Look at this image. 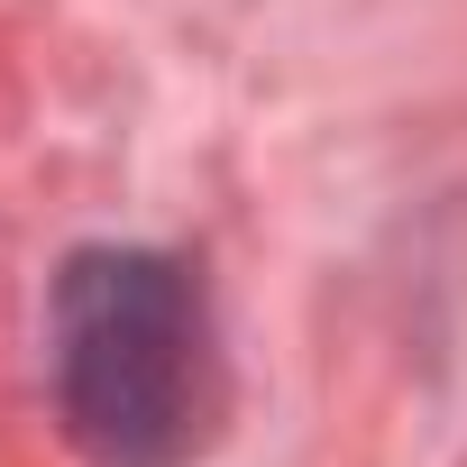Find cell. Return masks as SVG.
<instances>
[{
	"label": "cell",
	"mask_w": 467,
	"mask_h": 467,
	"mask_svg": "<svg viewBox=\"0 0 467 467\" xmlns=\"http://www.w3.org/2000/svg\"><path fill=\"white\" fill-rule=\"evenodd\" d=\"M47 394L92 467H183L220 412L202 275L147 239L74 248L47 275Z\"/></svg>",
	"instance_id": "cell-1"
}]
</instances>
